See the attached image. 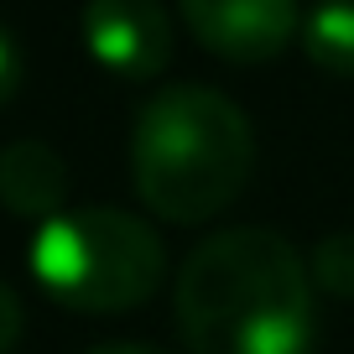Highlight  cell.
Listing matches in <instances>:
<instances>
[{
    "label": "cell",
    "mask_w": 354,
    "mask_h": 354,
    "mask_svg": "<svg viewBox=\"0 0 354 354\" xmlns=\"http://www.w3.org/2000/svg\"><path fill=\"white\" fill-rule=\"evenodd\" d=\"M255 131L245 110L209 84H172L146 100L131 131L136 193L167 224H203L245 193Z\"/></svg>",
    "instance_id": "obj_2"
},
{
    "label": "cell",
    "mask_w": 354,
    "mask_h": 354,
    "mask_svg": "<svg viewBox=\"0 0 354 354\" xmlns=\"http://www.w3.org/2000/svg\"><path fill=\"white\" fill-rule=\"evenodd\" d=\"M68 198V167L47 141H11L0 151V209L16 219H53Z\"/></svg>",
    "instance_id": "obj_6"
},
{
    "label": "cell",
    "mask_w": 354,
    "mask_h": 354,
    "mask_svg": "<svg viewBox=\"0 0 354 354\" xmlns=\"http://www.w3.org/2000/svg\"><path fill=\"white\" fill-rule=\"evenodd\" d=\"M177 11L224 63H271L302 32L297 0H177Z\"/></svg>",
    "instance_id": "obj_4"
},
{
    "label": "cell",
    "mask_w": 354,
    "mask_h": 354,
    "mask_svg": "<svg viewBox=\"0 0 354 354\" xmlns=\"http://www.w3.org/2000/svg\"><path fill=\"white\" fill-rule=\"evenodd\" d=\"M84 354H162V349H151V344H94Z\"/></svg>",
    "instance_id": "obj_11"
},
{
    "label": "cell",
    "mask_w": 354,
    "mask_h": 354,
    "mask_svg": "<svg viewBox=\"0 0 354 354\" xmlns=\"http://www.w3.org/2000/svg\"><path fill=\"white\" fill-rule=\"evenodd\" d=\"M26 266L63 308L125 313L162 287L167 250L151 224L125 209H63L37 224Z\"/></svg>",
    "instance_id": "obj_3"
},
{
    "label": "cell",
    "mask_w": 354,
    "mask_h": 354,
    "mask_svg": "<svg viewBox=\"0 0 354 354\" xmlns=\"http://www.w3.org/2000/svg\"><path fill=\"white\" fill-rule=\"evenodd\" d=\"M302 53L318 73L354 78V0H318L302 16Z\"/></svg>",
    "instance_id": "obj_7"
},
{
    "label": "cell",
    "mask_w": 354,
    "mask_h": 354,
    "mask_svg": "<svg viewBox=\"0 0 354 354\" xmlns=\"http://www.w3.org/2000/svg\"><path fill=\"white\" fill-rule=\"evenodd\" d=\"M16 339H21V297L0 281V354H11Z\"/></svg>",
    "instance_id": "obj_10"
},
{
    "label": "cell",
    "mask_w": 354,
    "mask_h": 354,
    "mask_svg": "<svg viewBox=\"0 0 354 354\" xmlns=\"http://www.w3.org/2000/svg\"><path fill=\"white\" fill-rule=\"evenodd\" d=\"M84 47L115 78H156L172 63V21L162 0H88Z\"/></svg>",
    "instance_id": "obj_5"
},
{
    "label": "cell",
    "mask_w": 354,
    "mask_h": 354,
    "mask_svg": "<svg viewBox=\"0 0 354 354\" xmlns=\"http://www.w3.org/2000/svg\"><path fill=\"white\" fill-rule=\"evenodd\" d=\"M21 88V47H16V37L0 26V110L11 104V94Z\"/></svg>",
    "instance_id": "obj_9"
},
{
    "label": "cell",
    "mask_w": 354,
    "mask_h": 354,
    "mask_svg": "<svg viewBox=\"0 0 354 354\" xmlns=\"http://www.w3.org/2000/svg\"><path fill=\"white\" fill-rule=\"evenodd\" d=\"M308 277L318 292H328V297H354V234H328V240H318V250H313L308 261Z\"/></svg>",
    "instance_id": "obj_8"
},
{
    "label": "cell",
    "mask_w": 354,
    "mask_h": 354,
    "mask_svg": "<svg viewBox=\"0 0 354 354\" xmlns=\"http://www.w3.org/2000/svg\"><path fill=\"white\" fill-rule=\"evenodd\" d=\"M313 277L277 230H224L177 277V328L193 354H313Z\"/></svg>",
    "instance_id": "obj_1"
}]
</instances>
